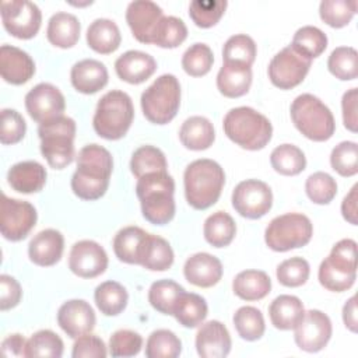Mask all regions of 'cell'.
<instances>
[{"instance_id": "obj_1", "label": "cell", "mask_w": 358, "mask_h": 358, "mask_svg": "<svg viewBox=\"0 0 358 358\" xmlns=\"http://www.w3.org/2000/svg\"><path fill=\"white\" fill-rule=\"evenodd\" d=\"M113 169L112 154L102 145L88 144L78 151L77 169L71 176V190L83 200L101 199L109 186Z\"/></svg>"}, {"instance_id": "obj_2", "label": "cell", "mask_w": 358, "mask_h": 358, "mask_svg": "<svg viewBox=\"0 0 358 358\" xmlns=\"http://www.w3.org/2000/svg\"><path fill=\"white\" fill-rule=\"evenodd\" d=\"M175 180L168 172H151L138 178L136 194L143 217L155 225H165L175 217Z\"/></svg>"}, {"instance_id": "obj_3", "label": "cell", "mask_w": 358, "mask_h": 358, "mask_svg": "<svg viewBox=\"0 0 358 358\" xmlns=\"http://www.w3.org/2000/svg\"><path fill=\"white\" fill-rule=\"evenodd\" d=\"M224 183V169L218 162L208 158L190 162L183 173L186 200L196 210H206L215 204Z\"/></svg>"}, {"instance_id": "obj_4", "label": "cell", "mask_w": 358, "mask_h": 358, "mask_svg": "<svg viewBox=\"0 0 358 358\" xmlns=\"http://www.w3.org/2000/svg\"><path fill=\"white\" fill-rule=\"evenodd\" d=\"M222 127L231 141L250 151L264 148L273 134L270 120L249 106H238L227 112Z\"/></svg>"}, {"instance_id": "obj_5", "label": "cell", "mask_w": 358, "mask_h": 358, "mask_svg": "<svg viewBox=\"0 0 358 358\" xmlns=\"http://www.w3.org/2000/svg\"><path fill=\"white\" fill-rule=\"evenodd\" d=\"M134 117L131 98L120 90L106 92L96 105L92 126L95 133L106 140H119L130 129Z\"/></svg>"}, {"instance_id": "obj_6", "label": "cell", "mask_w": 358, "mask_h": 358, "mask_svg": "<svg viewBox=\"0 0 358 358\" xmlns=\"http://www.w3.org/2000/svg\"><path fill=\"white\" fill-rule=\"evenodd\" d=\"M294 126L309 140L326 141L336 130L331 110L315 95H298L289 108Z\"/></svg>"}, {"instance_id": "obj_7", "label": "cell", "mask_w": 358, "mask_h": 358, "mask_svg": "<svg viewBox=\"0 0 358 358\" xmlns=\"http://www.w3.org/2000/svg\"><path fill=\"white\" fill-rule=\"evenodd\" d=\"M41 152L55 169H63L74 159L76 122L69 116H59L38 127Z\"/></svg>"}, {"instance_id": "obj_8", "label": "cell", "mask_w": 358, "mask_h": 358, "mask_svg": "<svg viewBox=\"0 0 358 358\" xmlns=\"http://www.w3.org/2000/svg\"><path fill=\"white\" fill-rule=\"evenodd\" d=\"M141 109L147 120L155 124L169 123L180 105V84L173 74L159 76L141 94Z\"/></svg>"}, {"instance_id": "obj_9", "label": "cell", "mask_w": 358, "mask_h": 358, "mask_svg": "<svg viewBox=\"0 0 358 358\" xmlns=\"http://www.w3.org/2000/svg\"><path fill=\"white\" fill-rule=\"evenodd\" d=\"M313 235L310 220L301 213H287L270 221L264 232L266 245L274 252L305 246Z\"/></svg>"}, {"instance_id": "obj_10", "label": "cell", "mask_w": 358, "mask_h": 358, "mask_svg": "<svg viewBox=\"0 0 358 358\" xmlns=\"http://www.w3.org/2000/svg\"><path fill=\"white\" fill-rule=\"evenodd\" d=\"M36 210L35 207L18 199H11L1 194L0 201V231L1 235L11 242H18L31 232L36 224Z\"/></svg>"}, {"instance_id": "obj_11", "label": "cell", "mask_w": 358, "mask_h": 358, "mask_svg": "<svg viewBox=\"0 0 358 358\" xmlns=\"http://www.w3.org/2000/svg\"><path fill=\"white\" fill-rule=\"evenodd\" d=\"M312 60L298 53L291 45L281 49L268 63V78L280 90H291L301 84L310 69Z\"/></svg>"}, {"instance_id": "obj_12", "label": "cell", "mask_w": 358, "mask_h": 358, "mask_svg": "<svg viewBox=\"0 0 358 358\" xmlns=\"http://www.w3.org/2000/svg\"><path fill=\"white\" fill-rule=\"evenodd\" d=\"M1 21L8 34L18 39L34 38L42 22L39 7L28 0L1 1Z\"/></svg>"}, {"instance_id": "obj_13", "label": "cell", "mask_w": 358, "mask_h": 358, "mask_svg": "<svg viewBox=\"0 0 358 358\" xmlns=\"http://www.w3.org/2000/svg\"><path fill=\"white\" fill-rule=\"evenodd\" d=\"M273 206V193L267 183L257 179L239 182L232 192V207L242 217L257 220L266 215Z\"/></svg>"}, {"instance_id": "obj_14", "label": "cell", "mask_w": 358, "mask_h": 358, "mask_svg": "<svg viewBox=\"0 0 358 358\" xmlns=\"http://www.w3.org/2000/svg\"><path fill=\"white\" fill-rule=\"evenodd\" d=\"M296 345L306 352H317L323 350L331 337L330 317L317 309H310L303 313L301 322L294 329Z\"/></svg>"}, {"instance_id": "obj_15", "label": "cell", "mask_w": 358, "mask_h": 358, "mask_svg": "<svg viewBox=\"0 0 358 358\" xmlns=\"http://www.w3.org/2000/svg\"><path fill=\"white\" fill-rule=\"evenodd\" d=\"M25 108L28 115L41 124L62 116L66 108V99L53 84L39 83L25 95Z\"/></svg>"}, {"instance_id": "obj_16", "label": "cell", "mask_w": 358, "mask_h": 358, "mask_svg": "<svg viewBox=\"0 0 358 358\" xmlns=\"http://www.w3.org/2000/svg\"><path fill=\"white\" fill-rule=\"evenodd\" d=\"M108 267V255L95 241L83 239L71 246L69 255V268L81 278L101 275Z\"/></svg>"}, {"instance_id": "obj_17", "label": "cell", "mask_w": 358, "mask_h": 358, "mask_svg": "<svg viewBox=\"0 0 358 358\" xmlns=\"http://www.w3.org/2000/svg\"><path fill=\"white\" fill-rule=\"evenodd\" d=\"M95 323V312L84 299H70L57 310V324L71 338L91 333Z\"/></svg>"}, {"instance_id": "obj_18", "label": "cell", "mask_w": 358, "mask_h": 358, "mask_svg": "<svg viewBox=\"0 0 358 358\" xmlns=\"http://www.w3.org/2000/svg\"><path fill=\"white\" fill-rule=\"evenodd\" d=\"M161 17V7L150 0L131 1L126 10V21L133 32V36L141 43H150L152 31Z\"/></svg>"}, {"instance_id": "obj_19", "label": "cell", "mask_w": 358, "mask_h": 358, "mask_svg": "<svg viewBox=\"0 0 358 358\" xmlns=\"http://www.w3.org/2000/svg\"><path fill=\"white\" fill-rule=\"evenodd\" d=\"M0 73L6 83L21 85L34 77L35 63L32 57L22 49L11 45H1Z\"/></svg>"}, {"instance_id": "obj_20", "label": "cell", "mask_w": 358, "mask_h": 358, "mask_svg": "<svg viewBox=\"0 0 358 358\" xmlns=\"http://www.w3.org/2000/svg\"><path fill=\"white\" fill-rule=\"evenodd\" d=\"M231 345L229 331L218 320L203 323L196 334V350L203 358H224L229 354Z\"/></svg>"}, {"instance_id": "obj_21", "label": "cell", "mask_w": 358, "mask_h": 358, "mask_svg": "<svg viewBox=\"0 0 358 358\" xmlns=\"http://www.w3.org/2000/svg\"><path fill=\"white\" fill-rule=\"evenodd\" d=\"M183 274L190 284L210 288L221 280L222 264L218 257L206 252H199L187 257L183 266Z\"/></svg>"}, {"instance_id": "obj_22", "label": "cell", "mask_w": 358, "mask_h": 358, "mask_svg": "<svg viewBox=\"0 0 358 358\" xmlns=\"http://www.w3.org/2000/svg\"><path fill=\"white\" fill-rule=\"evenodd\" d=\"M157 69L154 57L141 50H127L115 62L117 77L129 84H141L148 80Z\"/></svg>"}, {"instance_id": "obj_23", "label": "cell", "mask_w": 358, "mask_h": 358, "mask_svg": "<svg viewBox=\"0 0 358 358\" xmlns=\"http://www.w3.org/2000/svg\"><path fill=\"white\" fill-rule=\"evenodd\" d=\"M64 249V238L62 232L53 228L38 232L28 245V255L31 262L38 266H53L56 264Z\"/></svg>"}, {"instance_id": "obj_24", "label": "cell", "mask_w": 358, "mask_h": 358, "mask_svg": "<svg viewBox=\"0 0 358 358\" xmlns=\"http://www.w3.org/2000/svg\"><path fill=\"white\" fill-rule=\"evenodd\" d=\"M108 70L105 64L95 59L77 62L70 71V80L76 91L81 94H95L108 84Z\"/></svg>"}, {"instance_id": "obj_25", "label": "cell", "mask_w": 358, "mask_h": 358, "mask_svg": "<svg viewBox=\"0 0 358 358\" xmlns=\"http://www.w3.org/2000/svg\"><path fill=\"white\" fill-rule=\"evenodd\" d=\"M7 182L18 193H36L46 183V169L36 161L17 162L8 169Z\"/></svg>"}, {"instance_id": "obj_26", "label": "cell", "mask_w": 358, "mask_h": 358, "mask_svg": "<svg viewBox=\"0 0 358 358\" xmlns=\"http://www.w3.org/2000/svg\"><path fill=\"white\" fill-rule=\"evenodd\" d=\"M252 84V69L236 63H224L217 74V88L227 98L245 95Z\"/></svg>"}, {"instance_id": "obj_27", "label": "cell", "mask_w": 358, "mask_h": 358, "mask_svg": "<svg viewBox=\"0 0 358 358\" xmlns=\"http://www.w3.org/2000/svg\"><path fill=\"white\" fill-rule=\"evenodd\" d=\"M81 25L76 15L64 11L53 14L48 22L46 36L48 41L62 49L73 48L80 39Z\"/></svg>"}, {"instance_id": "obj_28", "label": "cell", "mask_w": 358, "mask_h": 358, "mask_svg": "<svg viewBox=\"0 0 358 358\" xmlns=\"http://www.w3.org/2000/svg\"><path fill=\"white\" fill-rule=\"evenodd\" d=\"M179 138L180 143L189 150H207L210 145H213L215 138L214 126L204 116H190L182 123Z\"/></svg>"}, {"instance_id": "obj_29", "label": "cell", "mask_w": 358, "mask_h": 358, "mask_svg": "<svg viewBox=\"0 0 358 358\" xmlns=\"http://www.w3.org/2000/svg\"><path fill=\"white\" fill-rule=\"evenodd\" d=\"M122 35L115 21L108 18H96L87 29L88 46L101 55H109L120 46Z\"/></svg>"}, {"instance_id": "obj_30", "label": "cell", "mask_w": 358, "mask_h": 358, "mask_svg": "<svg viewBox=\"0 0 358 358\" xmlns=\"http://www.w3.org/2000/svg\"><path fill=\"white\" fill-rule=\"evenodd\" d=\"M303 313V303L295 295H280L268 306L271 324L280 330L295 329Z\"/></svg>"}, {"instance_id": "obj_31", "label": "cell", "mask_w": 358, "mask_h": 358, "mask_svg": "<svg viewBox=\"0 0 358 358\" xmlns=\"http://www.w3.org/2000/svg\"><path fill=\"white\" fill-rule=\"evenodd\" d=\"M232 289L243 301H259L268 295L271 280L262 270H243L235 275Z\"/></svg>"}, {"instance_id": "obj_32", "label": "cell", "mask_w": 358, "mask_h": 358, "mask_svg": "<svg viewBox=\"0 0 358 358\" xmlns=\"http://www.w3.org/2000/svg\"><path fill=\"white\" fill-rule=\"evenodd\" d=\"M148 232L140 227H124L113 239V252L116 257L127 264H140L141 250Z\"/></svg>"}, {"instance_id": "obj_33", "label": "cell", "mask_w": 358, "mask_h": 358, "mask_svg": "<svg viewBox=\"0 0 358 358\" xmlns=\"http://www.w3.org/2000/svg\"><path fill=\"white\" fill-rule=\"evenodd\" d=\"M173 264V250L168 241L148 234L140 257V266L151 271H165Z\"/></svg>"}, {"instance_id": "obj_34", "label": "cell", "mask_w": 358, "mask_h": 358, "mask_svg": "<svg viewBox=\"0 0 358 358\" xmlns=\"http://www.w3.org/2000/svg\"><path fill=\"white\" fill-rule=\"evenodd\" d=\"M207 312L208 306L201 295L183 291L176 301L173 316L183 327L193 329L204 322Z\"/></svg>"}, {"instance_id": "obj_35", "label": "cell", "mask_w": 358, "mask_h": 358, "mask_svg": "<svg viewBox=\"0 0 358 358\" xmlns=\"http://www.w3.org/2000/svg\"><path fill=\"white\" fill-rule=\"evenodd\" d=\"M206 241L214 248L228 246L236 234L234 218L225 211H215L207 217L203 227Z\"/></svg>"}, {"instance_id": "obj_36", "label": "cell", "mask_w": 358, "mask_h": 358, "mask_svg": "<svg viewBox=\"0 0 358 358\" xmlns=\"http://www.w3.org/2000/svg\"><path fill=\"white\" fill-rule=\"evenodd\" d=\"M94 299L101 313L105 316H116L124 310L129 295L122 284L116 281H103L95 288Z\"/></svg>"}, {"instance_id": "obj_37", "label": "cell", "mask_w": 358, "mask_h": 358, "mask_svg": "<svg viewBox=\"0 0 358 358\" xmlns=\"http://www.w3.org/2000/svg\"><path fill=\"white\" fill-rule=\"evenodd\" d=\"M187 38V28L183 20L173 15H162L155 25L150 43L159 48H176Z\"/></svg>"}, {"instance_id": "obj_38", "label": "cell", "mask_w": 358, "mask_h": 358, "mask_svg": "<svg viewBox=\"0 0 358 358\" xmlns=\"http://www.w3.org/2000/svg\"><path fill=\"white\" fill-rule=\"evenodd\" d=\"M270 164L275 172L285 176H294L305 169L306 158L299 147L294 144H281L271 151Z\"/></svg>"}, {"instance_id": "obj_39", "label": "cell", "mask_w": 358, "mask_h": 358, "mask_svg": "<svg viewBox=\"0 0 358 358\" xmlns=\"http://www.w3.org/2000/svg\"><path fill=\"white\" fill-rule=\"evenodd\" d=\"M166 168L164 152L154 145L138 147L130 159V171L137 179L151 172H166Z\"/></svg>"}, {"instance_id": "obj_40", "label": "cell", "mask_w": 358, "mask_h": 358, "mask_svg": "<svg viewBox=\"0 0 358 358\" xmlns=\"http://www.w3.org/2000/svg\"><path fill=\"white\" fill-rule=\"evenodd\" d=\"M183 291L185 288L173 280H158L148 289V302L155 310L164 315H173L176 301Z\"/></svg>"}, {"instance_id": "obj_41", "label": "cell", "mask_w": 358, "mask_h": 358, "mask_svg": "<svg viewBox=\"0 0 358 358\" xmlns=\"http://www.w3.org/2000/svg\"><path fill=\"white\" fill-rule=\"evenodd\" d=\"M291 46L298 53L312 60L320 56L327 48V36L317 27L305 25L294 34Z\"/></svg>"}, {"instance_id": "obj_42", "label": "cell", "mask_w": 358, "mask_h": 358, "mask_svg": "<svg viewBox=\"0 0 358 358\" xmlns=\"http://www.w3.org/2000/svg\"><path fill=\"white\" fill-rule=\"evenodd\" d=\"M182 352L179 337L166 329L154 330L145 343V355L148 358H176Z\"/></svg>"}, {"instance_id": "obj_43", "label": "cell", "mask_w": 358, "mask_h": 358, "mask_svg": "<svg viewBox=\"0 0 358 358\" xmlns=\"http://www.w3.org/2000/svg\"><path fill=\"white\" fill-rule=\"evenodd\" d=\"M256 59V43L246 34H236L227 39L222 48L224 63L252 66Z\"/></svg>"}, {"instance_id": "obj_44", "label": "cell", "mask_w": 358, "mask_h": 358, "mask_svg": "<svg viewBox=\"0 0 358 358\" xmlns=\"http://www.w3.org/2000/svg\"><path fill=\"white\" fill-rule=\"evenodd\" d=\"M234 326L246 341L259 340L266 330L263 313L255 306H242L234 315Z\"/></svg>"}, {"instance_id": "obj_45", "label": "cell", "mask_w": 358, "mask_h": 358, "mask_svg": "<svg viewBox=\"0 0 358 358\" xmlns=\"http://www.w3.org/2000/svg\"><path fill=\"white\" fill-rule=\"evenodd\" d=\"M357 57H358V53L354 48L338 46L330 53L327 59V69L338 80H343V81L355 80L358 76Z\"/></svg>"}, {"instance_id": "obj_46", "label": "cell", "mask_w": 358, "mask_h": 358, "mask_svg": "<svg viewBox=\"0 0 358 358\" xmlns=\"http://www.w3.org/2000/svg\"><path fill=\"white\" fill-rule=\"evenodd\" d=\"M63 340L52 330H39L34 333L27 341L25 357H52L60 358L63 355Z\"/></svg>"}, {"instance_id": "obj_47", "label": "cell", "mask_w": 358, "mask_h": 358, "mask_svg": "<svg viewBox=\"0 0 358 358\" xmlns=\"http://www.w3.org/2000/svg\"><path fill=\"white\" fill-rule=\"evenodd\" d=\"M214 63V55L208 45L193 43L182 56V67L192 77L206 76Z\"/></svg>"}, {"instance_id": "obj_48", "label": "cell", "mask_w": 358, "mask_h": 358, "mask_svg": "<svg viewBox=\"0 0 358 358\" xmlns=\"http://www.w3.org/2000/svg\"><path fill=\"white\" fill-rule=\"evenodd\" d=\"M355 13V0H323L319 6L320 18L333 28L345 27Z\"/></svg>"}, {"instance_id": "obj_49", "label": "cell", "mask_w": 358, "mask_h": 358, "mask_svg": "<svg viewBox=\"0 0 358 358\" xmlns=\"http://www.w3.org/2000/svg\"><path fill=\"white\" fill-rule=\"evenodd\" d=\"M225 0H194L189 4V15L200 28L215 25L225 13Z\"/></svg>"}, {"instance_id": "obj_50", "label": "cell", "mask_w": 358, "mask_h": 358, "mask_svg": "<svg viewBox=\"0 0 358 358\" xmlns=\"http://www.w3.org/2000/svg\"><path fill=\"white\" fill-rule=\"evenodd\" d=\"M319 282L329 291L333 292H343L350 289L357 278V273H351V271H345L341 270L338 267H336L334 264H331L329 262V259L326 257L320 266H319Z\"/></svg>"}, {"instance_id": "obj_51", "label": "cell", "mask_w": 358, "mask_h": 358, "mask_svg": "<svg viewBox=\"0 0 358 358\" xmlns=\"http://www.w3.org/2000/svg\"><path fill=\"white\" fill-rule=\"evenodd\" d=\"M331 168L341 176H354L358 172V145L354 141H341L330 154Z\"/></svg>"}, {"instance_id": "obj_52", "label": "cell", "mask_w": 358, "mask_h": 358, "mask_svg": "<svg viewBox=\"0 0 358 358\" xmlns=\"http://www.w3.org/2000/svg\"><path fill=\"white\" fill-rule=\"evenodd\" d=\"M305 190L315 204H329L337 194V183L331 175L319 171L306 179Z\"/></svg>"}, {"instance_id": "obj_53", "label": "cell", "mask_w": 358, "mask_h": 358, "mask_svg": "<svg viewBox=\"0 0 358 358\" xmlns=\"http://www.w3.org/2000/svg\"><path fill=\"white\" fill-rule=\"evenodd\" d=\"M309 263L302 257H291L277 266V280L284 287H301L309 278Z\"/></svg>"}, {"instance_id": "obj_54", "label": "cell", "mask_w": 358, "mask_h": 358, "mask_svg": "<svg viewBox=\"0 0 358 358\" xmlns=\"http://www.w3.org/2000/svg\"><path fill=\"white\" fill-rule=\"evenodd\" d=\"M108 347L112 357H134L141 351L143 337L137 331L122 329L110 336Z\"/></svg>"}, {"instance_id": "obj_55", "label": "cell", "mask_w": 358, "mask_h": 358, "mask_svg": "<svg viewBox=\"0 0 358 358\" xmlns=\"http://www.w3.org/2000/svg\"><path fill=\"white\" fill-rule=\"evenodd\" d=\"M27 131V123L24 117L15 109L1 110V144H15L22 140Z\"/></svg>"}, {"instance_id": "obj_56", "label": "cell", "mask_w": 358, "mask_h": 358, "mask_svg": "<svg viewBox=\"0 0 358 358\" xmlns=\"http://www.w3.org/2000/svg\"><path fill=\"white\" fill-rule=\"evenodd\" d=\"M329 262L336 267L357 273V242L354 239H341L333 248L327 256Z\"/></svg>"}, {"instance_id": "obj_57", "label": "cell", "mask_w": 358, "mask_h": 358, "mask_svg": "<svg viewBox=\"0 0 358 358\" xmlns=\"http://www.w3.org/2000/svg\"><path fill=\"white\" fill-rule=\"evenodd\" d=\"M108 354L106 345L98 336L83 334L73 344V358H105Z\"/></svg>"}, {"instance_id": "obj_58", "label": "cell", "mask_w": 358, "mask_h": 358, "mask_svg": "<svg viewBox=\"0 0 358 358\" xmlns=\"http://www.w3.org/2000/svg\"><path fill=\"white\" fill-rule=\"evenodd\" d=\"M21 285L20 282L7 274L0 275V309L8 310L17 306L21 301Z\"/></svg>"}, {"instance_id": "obj_59", "label": "cell", "mask_w": 358, "mask_h": 358, "mask_svg": "<svg viewBox=\"0 0 358 358\" xmlns=\"http://www.w3.org/2000/svg\"><path fill=\"white\" fill-rule=\"evenodd\" d=\"M357 99H358L357 88H350L348 91H345L343 95V99H341L343 122H344L345 129H348L352 133H357V129H358Z\"/></svg>"}, {"instance_id": "obj_60", "label": "cell", "mask_w": 358, "mask_h": 358, "mask_svg": "<svg viewBox=\"0 0 358 358\" xmlns=\"http://www.w3.org/2000/svg\"><path fill=\"white\" fill-rule=\"evenodd\" d=\"M25 347L27 341L25 338L15 333L7 336L1 343V354L3 357H25Z\"/></svg>"}, {"instance_id": "obj_61", "label": "cell", "mask_w": 358, "mask_h": 358, "mask_svg": "<svg viewBox=\"0 0 358 358\" xmlns=\"http://www.w3.org/2000/svg\"><path fill=\"white\" fill-rule=\"evenodd\" d=\"M357 189L358 185H354L350 193L343 199L341 203V214L345 221H348L352 225H357Z\"/></svg>"}, {"instance_id": "obj_62", "label": "cell", "mask_w": 358, "mask_h": 358, "mask_svg": "<svg viewBox=\"0 0 358 358\" xmlns=\"http://www.w3.org/2000/svg\"><path fill=\"white\" fill-rule=\"evenodd\" d=\"M343 322L350 331L357 333L358 322H357V298H355V295L351 296L343 306Z\"/></svg>"}]
</instances>
